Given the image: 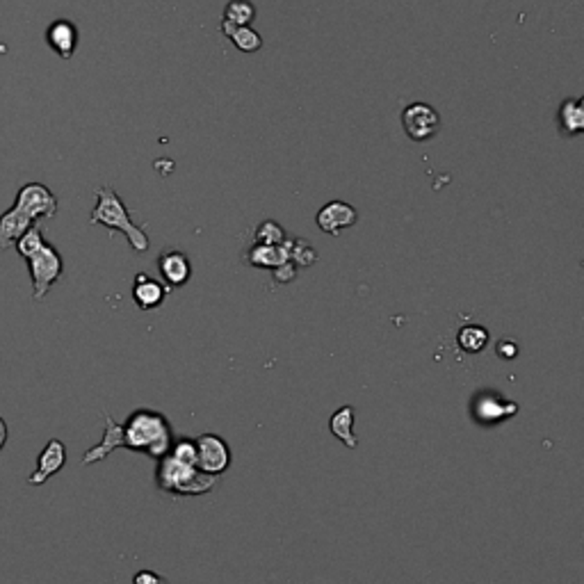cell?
Here are the masks:
<instances>
[{
  "label": "cell",
  "mask_w": 584,
  "mask_h": 584,
  "mask_svg": "<svg viewBox=\"0 0 584 584\" xmlns=\"http://www.w3.org/2000/svg\"><path fill=\"white\" fill-rule=\"evenodd\" d=\"M124 448L146 452L153 459H162L171 448L170 422L162 413L151 409L133 411L124 425Z\"/></svg>",
  "instance_id": "obj_1"
},
{
  "label": "cell",
  "mask_w": 584,
  "mask_h": 584,
  "mask_svg": "<svg viewBox=\"0 0 584 584\" xmlns=\"http://www.w3.org/2000/svg\"><path fill=\"white\" fill-rule=\"evenodd\" d=\"M89 224H94V227L101 224V227L110 228V231L124 233L137 254H144L151 245L144 228L133 222L126 203L121 201V197L110 185L97 190V206H94L92 215H89Z\"/></svg>",
  "instance_id": "obj_2"
},
{
  "label": "cell",
  "mask_w": 584,
  "mask_h": 584,
  "mask_svg": "<svg viewBox=\"0 0 584 584\" xmlns=\"http://www.w3.org/2000/svg\"><path fill=\"white\" fill-rule=\"evenodd\" d=\"M215 484H218V477L201 473L199 466L183 464V461L174 459L171 454H164L160 459V491L170 493V496H203V493L213 491Z\"/></svg>",
  "instance_id": "obj_3"
},
{
  "label": "cell",
  "mask_w": 584,
  "mask_h": 584,
  "mask_svg": "<svg viewBox=\"0 0 584 584\" xmlns=\"http://www.w3.org/2000/svg\"><path fill=\"white\" fill-rule=\"evenodd\" d=\"M28 270H30V279H32V297L34 301H42L46 295H49V290L53 288V283H58L60 276L64 272V263L60 252L55 249L53 245L46 242L37 254L28 258Z\"/></svg>",
  "instance_id": "obj_4"
},
{
  "label": "cell",
  "mask_w": 584,
  "mask_h": 584,
  "mask_svg": "<svg viewBox=\"0 0 584 584\" xmlns=\"http://www.w3.org/2000/svg\"><path fill=\"white\" fill-rule=\"evenodd\" d=\"M14 206L21 208L32 222L37 219H51L58 215V199L44 183H25L16 192Z\"/></svg>",
  "instance_id": "obj_5"
},
{
  "label": "cell",
  "mask_w": 584,
  "mask_h": 584,
  "mask_svg": "<svg viewBox=\"0 0 584 584\" xmlns=\"http://www.w3.org/2000/svg\"><path fill=\"white\" fill-rule=\"evenodd\" d=\"M402 126L413 142H427L439 133L440 116L430 103H411L402 110Z\"/></svg>",
  "instance_id": "obj_6"
},
{
  "label": "cell",
  "mask_w": 584,
  "mask_h": 584,
  "mask_svg": "<svg viewBox=\"0 0 584 584\" xmlns=\"http://www.w3.org/2000/svg\"><path fill=\"white\" fill-rule=\"evenodd\" d=\"M197 466L201 473L219 477L231 466V450L227 440L215 434H201L197 439Z\"/></svg>",
  "instance_id": "obj_7"
},
{
  "label": "cell",
  "mask_w": 584,
  "mask_h": 584,
  "mask_svg": "<svg viewBox=\"0 0 584 584\" xmlns=\"http://www.w3.org/2000/svg\"><path fill=\"white\" fill-rule=\"evenodd\" d=\"M64 464H67V448H64L62 440L51 439L49 443H46V448L42 450V454H39L37 468H34V473L28 477V484L42 487V484L49 482L53 475H58L60 470L64 468Z\"/></svg>",
  "instance_id": "obj_8"
},
{
  "label": "cell",
  "mask_w": 584,
  "mask_h": 584,
  "mask_svg": "<svg viewBox=\"0 0 584 584\" xmlns=\"http://www.w3.org/2000/svg\"><path fill=\"white\" fill-rule=\"evenodd\" d=\"M358 219L357 208L349 206L345 201H329L327 206H322V210L318 213L315 222H318L320 231L329 233V236H340L345 228L354 227Z\"/></svg>",
  "instance_id": "obj_9"
},
{
  "label": "cell",
  "mask_w": 584,
  "mask_h": 584,
  "mask_svg": "<svg viewBox=\"0 0 584 584\" xmlns=\"http://www.w3.org/2000/svg\"><path fill=\"white\" fill-rule=\"evenodd\" d=\"M516 413V402H503L497 395H491V393L479 395L473 404V418L479 425H496V422L507 421V418H512Z\"/></svg>",
  "instance_id": "obj_10"
},
{
  "label": "cell",
  "mask_w": 584,
  "mask_h": 584,
  "mask_svg": "<svg viewBox=\"0 0 584 584\" xmlns=\"http://www.w3.org/2000/svg\"><path fill=\"white\" fill-rule=\"evenodd\" d=\"M46 42L62 60H71L78 49V28L67 19H58L46 30Z\"/></svg>",
  "instance_id": "obj_11"
},
{
  "label": "cell",
  "mask_w": 584,
  "mask_h": 584,
  "mask_svg": "<svg viewBox=\"0 0 584 584\" xmlns=\"http://www.w3.org/2000/svg\"><path fill=\"white\" fill-rule=\"evenodd\" d=\"M170 285H162L160 281L151 279L149 274H137L135 285H133V300H135L137 309L153 311L162 306L164 297L170 292Z\"/></svg>",
  "instance_id": "obj_12"
},
{
  "label": "cell",
  "mask_w": 584,
  "mask_h": 584,
  "mask_svg": "<svg viewBox=\"0 0 584 584\" xmlns=\"http://www.w3.org/2000/svg\"><path fill=\"white\" fill-rule=\"evenodd\" d=\"M103 418H106V434H103V440L82 454V466L103 461V459L110 452H115L116 448H124V430H121L119 422H116L110 413H106Z\"/></svg>",
  "instance_id": "obj_13"
},
{
  "label": "cell",
  "mask_w": 584,
  "mask_h": 584,
  "mask_svg": "<svg viewBox=\"0 0 584 584\" xmlns=\"http://www.w3.org/2000/svg\"><path fill=\"white\" fill-rule=\"evenodd\" d=\"M158 267L164 283H170V288L185 285L192 276V265L183 252H162L158 258Z\"/></svg>",
  "instance_id": "obj_14"
},
{
  "label": "cell",
  "mask_w": 584,
  "mask_h": 584,
  "mask_svg": "<svg viewBox=\"0 0 584 584\" xmlns=\"http://www.w3.org/2000/svg\"><path fill=\"white\" fill-rule=\"evenodd\" d=\"M32 224V219L16 206H12L10 210H5V213L0 215V252L16 245V240H19Z\"/></svg>",
  "instance_id": "obj_15"
},
{
  "label": "cell",
  "mask_w": 584,
  "mask_h": 584,
  "mask_svg": "<svg viewBox=\"0 0 584 584\" xmlns=\"http://www.w3.org/2000/svg\"><path fill=\"white\" fill-rule=\"evenodd\" d=\"M224 37H228L233 46L242 53H256V51L263 49V37L252 28V25H233L228 21H222L219 25Z\"/></svg>",
  "instance_id": "obj_16"
},
{
  "label": "cell",
  "mask_w": 584,
  "mask_h": 584,
  "mask_svg": "<svg viewBox=\"0 0 584 584\" xmlns=\"http://www.w3.org/2000/svg\"><path fill=\"white\" fill-rule=\"evenodd\" d=\"M246 261L254 267H265V270H276L283 265L288 258V237L283 245H254L252 252L246 254Z\"/></svg>",
  "instance_id": "obj_17"
},
{
  "label": "cell",
  "mask_w": 584,
  "mask_h": 584,
  "mask_svg": "<svg viewBox=\"0 0 584 584\" xmlns=\"http://www.w3.org/2000/svg\"><path fill=\"white\" fill-rule=\"evenodd\" d=\"M557 121L564 135L573 137L584 133V103L582 98H566L557 112Z\"/></svg>",
  "instance_id": "obj_18"
},
{
  "label": "cell",
  "mask_w": 584,
  "mask_h": 584,
  "mask_svg": "<svg viewBox=\"0 0 584 584\" xmlns=\"http://www.w3.org/2000/svg\"><path fill=\"white\" fill-rule=\"evenodd\" d=\"M354 421H357V413H354L352 406H340L336 413L331 415V434L340 440L348 448H357L358 445V436L354 434Z\"/></svg>",
  "instance_id": "obj_19"
},
{
  "label": "cell",
  "mask_w": 584,
  "mask_h": 584,
  "mask_svg": "<svg viewBox=\"0 0 584 584\" xmlns=\"http://www.w3.org/2000/svg\"><path fill=\"white\" fill-rule=\"evenodd\" d=\"M457 343L466 354H479L488 345V331L479 324H466L459 329Z\"/></svg>",
  "instance_id": "obj_20"
},
{
  "label": "cell",
  "mask_w": 584,
  "mask_h": 584,
  "mask_svg": "<svg viewBox=\"0 0 584 584\" xmlns=\"http://www.w3.org/2000/svg\"><path fill=\"white\" fill-rule=\"evenodd\" d=\"M256 19V5L252 0H231L224 10V21L233 25H252Z\"/></svg>",
  "instance_id": "obj_21"
},
{
  "label": "cell",
  "mask_w": 584,
  "mask_h": 584,
  "mask_svg": "<svg viewBox=\"0 0 584 584\" xmlns=\"http://www.w3.org/2000/svg\"><path fill=\"white\" fill-rule=\"evenodd\" d=\"M44 245H46L44 233H42V228H39L37 224H32V227H30L28 231L16 240L14 246H16V252H19V256L23 258V261H28V258L32 256V254H37Z\"/></svg>",
  "instance_id": "obj_22"
},
{
  "label": "cell",
  "mask_w": 584,
  "mask_h": 584,
  "mask_svg": "<svg viewBox=\"0 0 584 584\" xmlns=\"http://www.w3.org/2000/svg\"><path fill=\"white\" fill-rule=\"evenodd\" d=\"M288 258L295 263V265L311 267L318 261V252L311 246V242L295 237V240H288Z\"/></svg>",
  "instance_id": "obj_23"
},
{
  "label": "cell",
  "mask_w": 584,
  "mask_h": 584,
  "mask_svg": "<svg viewBox=\"0 0 584 584\" xmlns=\"http://www.w3.org/2000/svg\"><path fill=\"white\" fill-rule=\"evenodd\" d=\"M285 231L274 219H267L256 228V245H283Z\"/></svg>",
  "instance_id": "obj_24"
},
{
  "label": "cell",
  "mask_w": 584,
  "mask_h": 584,
  "mask_svg": "<svg viewBox=\"0 0 584 584\" xmlns=\"http://www.w3.org/2000/svg\"><path fill=\"white\" fill-rule=\"evenodd\" d=\"M167 454H171L174 459L183 461V464L197 466V440H192V439L176 440V443H171L170 452Z\"/></svg>",
  "instance_id": "obj_25"
},
{
  "label": "cell",
  "mask_w": 584,
  "mask_h": 584,
  "mask_svg": "<svg viewBox=\"0 0 584 584\" xmlns=\"http://www.w3.org/2000/svg\"><path fill=\"white\" fill-rule=\"evenodd\" d=\"M272 272H274V279L279 281V283H290V281H295V276H297V267L292 261H285L283 265H279L276 270H272Z\"/></svg>",
  "instance_id": "obj_26"
},
{
  "label": "cell",
  "mask_w": 584,
  "mask_h": 584,
  "mask_svg": "<svg viewBox=\"0 0 584 584\" xmlns=\"http://www.w3.org/2000/svg\"><path fill=\"white\" fill-rule=\"evenodd\" d=\"M133 584H167V582H164L158 573H153V570H140V573L135 575V579H133Z\"/></svg>",
  "instance_id": "obj_27"
},
{
  "label": "cell",
  "mask_w": 584,
  "mask_h": 584,
  "mask_svg": "<svg viewBox=\"0 0 584 584\" xmlns=\"http://www.w3.org/2000/svg\"><path fill=\"white\" fill-rule=\"evenodd\" d=\"M497 357L500 358H516L518 357V345L509 343V340H503V343H497Z\"/></svg>",
  "instance_id": "obj_28"
},
{
  "label": "cell",
  "mask_w": 584,
  "mask_h": 584,
  "mask_svg": "<svg viewBox=\"0 0 584 584\" xmlns=\"http://www.w3.org/2000/svg\"><path fill=\"white\" fill-rule=\"evenodd\" d=\"M7 434H10V430H7V422H5V418H3V415H0V450L5 448V443H7Z\"/></svg>",
  "instance_id": "obj_29"
}]
</instances>
